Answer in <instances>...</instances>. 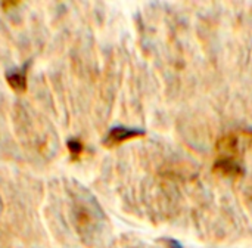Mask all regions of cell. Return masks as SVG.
I'll return each instance as SVG.
<instances>
[{
    "instance_id": "5b68a950",
    "label": "cell",
    "mask_w": 252,
    "mask_h": 248,
    "mask_svg": "<svg viewBox=\"0 0 252 248\" xmlns=\"http://www.w3.org/2000/svg\"><path fill=\"white\" fill-rule=\"evenodd\" d=\"M68 149H69V154L72 157V160H78L81 152H83V143L78 141V139H71L68 141Z\"/></svg>"
},
{
    "instance_id": "3957f363",
    "label": "cell",
    "mask_w": 252,
    "mask_h": 248,
    "mask_svg": "<svg viewBox=\"0 0 252 248\" xmlns=\"http://www.w3.org/2000/svg\"><path fill=\"white\" fill-rule=\"evenodd\" d=\"M213 170L216 175H220L227 179H239L244 175L241 160H235L229 157H217Z\"/></svg>"
},
{
    "instance_id": "6da1fadb",
    "label": "cell",
    "mask_w": 252,
    "mask_h": 248,
    "mask_svg": "<svg viewBox=\"0 0 252 248\" xmlns=\"http://www.w3.org/2000/svg\"><path fill=\"white\" fill-rule=\"evenodd\" d=\"M216 149L219 157L241 160L247 151L252 149V130H235L221 136L216 143Z\"/></svg>"
},
{
    "instance_id": "7a4b0ae2",
    "label": "cell",
    "mask_w": 252,
    "mask_h": 248,
    "mask_svg": "<svg viewBox=\"0 0 252 248\" xmlns=\"http://www.w3.org/2000/svg\"><path fill=\"white\" fill-rule=\"evenodd\" d=\"M145 136V132L143 130H137V129H128V127H124V126H117V127H112L105 141H103V145L106 148H115L118 145H121L123 142H127L130 139H134V138H142Z\"/></svg>"
},
{
    "instance_id": "277c9868",
    "label": "cell",
    "mask_w": 252,
    "mask_h": 248,
    "mask_svg": "<svg viewBox=\"0 0 252 248\" xmlns=\"http://www.w3.org/2000/svg\"><path fill=\"white\" fill-rule=\"evenodd\" d=\"M27 70H28V67L25 65L24 68L19 67V68L10 70L6 74L7 84L18 93H22L27 90Z\"/></svg>"
}]
</instances>
